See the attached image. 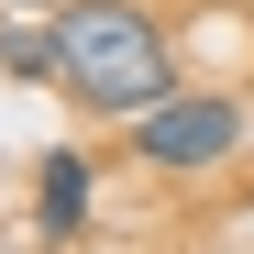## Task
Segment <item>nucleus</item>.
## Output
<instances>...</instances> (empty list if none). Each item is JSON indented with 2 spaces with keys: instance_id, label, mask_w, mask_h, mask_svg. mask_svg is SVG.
Returning <instances> with one entry per match:
<instances>
[{
  "instance_id": "20e7f679",
  "label": "nucleus",
  "mask_w": 254,
  "mask_h": 254,
  "mask_svg": "<svg viewBox=\"0 0 254 254\" xmlns=\"http://www.w3.org/2000/svg\"><path fill=\"white\" fill-rule=\"evenodd\" d=\"M0 77L56 89V22H11V11H0Z\"/></svg>"
},
{
  "instance_id": "39448f33",
  "label": "nucleus",
  "mask_w": 254,
  "mask_h": 254,
  "mask_svg": "<svg viewBox=\"0 0 254 254\" xmlns=\"http://www.w3.org/2000/svg\"><path fill=\"white\" fill-rule=\"evenodd\" d=\"M0 11H66V0H0Z\"/></svg>"
},
{
  "instance_id": "7ed1b4c3",
  "label": "nucleus",
  "mask_w": 254,
  "mask_h": 254,
  "mask_svg": "<svg viewBox=\"0 0 254 254\" xmlns=\"http://www.w3.org/2000/svg\"><path fill=\"white\" fill-rule=\"evenodd\" d=\"M89 199H100L89 144H56L45 166H33V232H45V243H77V232H89Z\"/></svg>"
},
{
  "instance_id": "423d86ee",
  "label": "nucleus",
  "mask_w": 254,
  "mask_h": 254,
  "mask_svg": "<svg viewBox=\"0 0 254 254\" xmlns=\"http://www.w3.org/2000/svg\"><path fill=\"white\" fill-rule=\"evenodd\" d=\"M66 254H77V243H66Z\"/></svg>"
},
{
  "instance_id": "f257e3e1",
  "label": "nucleus",
  "mask_w": 254,
  "mask_h": 254,
  "mask_svg": "<svg viewBox=\"0 0 254 254\" xmlns=\"http://www.w3.org/2000/svg\"><path fill=\"white\" fill-rule=\"evenodd\" d=\"M56 89L89 122H144L155 100H177V33L144 0H66L56 11Z\"/></svg>"
},
{
  "instance_id": "f03ea898",
  "label": "nucleus",
  "mask_w": 254,
  "mask_h": 254,
  "mask_svg": "<svg viewBox=\"0 0 254 254\" xmlns=\"http://www.w3.org/2000/svg\"><path fill=\"white\" fill-rule=\"evenodd\" d=\"M122 133H133V166H155V177H210V166H232V144H243V100L232 89H177L144 122H122Z\"/></svg>"
}]
</instances>
